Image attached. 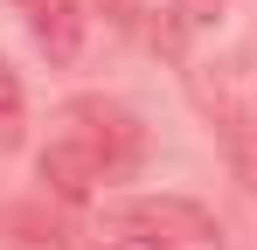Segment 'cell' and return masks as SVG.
Wrapping results in <instances>:
<instances>
[{
  "instance_id": "cell-1",
  "label": "cell",
  "mask_w": 257,
  "mask_h": 250,
  "mask_svg": "<svg viewBox=\"0 0 257 250\" xmlns=\"http://www.w3.org/2000/svg\"><path fill=\"white\" fill-rule=\"evenodd\" d=\"M139 167V118L125 104H104V97H77L56 111V132L35 153V174L49 181L56 202H84L104 181H125Z\"/></svg>"
},
{
  "instance_id": "cell-2",
  "label": "cell",
  "mask_w": 257,
  "mask_h": 250,
  "mask_svg": "<svg viewBox=\"0 0 257 250\" xmlns=\"http://www.w3.org/2000/svg\"><path fill=\"white\" fill-rule=\"evenodd\" d=\"M111 222L132 229V236H146L153 250H222V222H215L202 202H188V195H139V202H118Z\"/></svg>"
},
{
  "instance_id": "cell-3",
  "label": "cell",
  "mask_w": 257,
  "mask_h": 250,
  "mask_svg": "<svg viewBox=\"0 0 257 250\" xmlns=\"http://www.w3.org/2000/svg\"><path fill=\"white\" fill-rule=\"evenodd\" d=\"M209 104H215V125H222V139H229V153L243 174H257V83L243 63H222L209 83Z\"/></svg>"
},
{
  "instance_id": "cell-4",
  "label": "cell",
  "mask_w": 257,
  "mask_h": 250,
  "mask_svg": "<svg viewBox=\"0 0 257 250\" xmlns=\"http://www.w3.org/2000/svg\"><path fill=\"white\" fill-rule=\"evenodd\" d=\"M21 7V21H28V35H35V49H42L49 63H77L84 56V0H14Z\"/></svg>"
},
{
  "instance_id": "cell-5",
  "label": "cell",
  "mask_w": 257,
  "mask_h": 250,
  "mask_svg": "<svg viewBox=\"0 0 257 250\" xmlns=\"http://www.w3.org/2000/svg\"><path fill=\"white\" fill-rule=\"evenodd\" d=\"M7 229H21L14 236L21 250H70V229L63 222H42V208H7Z\"/></svg>"
},
{
  "instance_id": "cell-6",
  "label": "cell",
  "mask_w": 257,
  "mask_h": 250,
  "mask_svg": "<svg viewBox=\"0 0 257 250\" xmlns=\"http://www.w3.org/2000/svg\"><path fill=\"white\" fill-rule=\"evenodd\" d=\"M21 118H28V104H21V77L0 63V146H21Z\"/></svg>"
},
{
  "instance_id": "cell-7",
  "label": "cell",
  "mask_w": 257,
  "mask_h": 250,
  "mask_svg": "<svg viewBox=\"0 0 257 250\" xmlns=\"http://www.w3.org/2000/svg\"><path fill=\"white\" fill-rule=\"evenodd\" d=\"M160 0H104V14L118 21V28H146V14H153Z\"/></svg>"
},
{
  "instance_id": "cell-8",
  "label": "cell",
  "mask_w": 257,
  "mask_h": 250,
  "mask_svg": "<svg viewBox=\"0 0 257 250\" xmlns=\"http://www.w3.org/2000/svg\"><path fill=\"white\" fill-rule=\"evenodd\" d=\"M97 250H153V243L132 236V229H111V236H97Z\"/></svg>"
},
{
  "instance_id": "cell-9",
  "label": "cell",
  "mask_w": 257,
  "mask_h": 250,
  "mask_svg": "<svg viewBox=\"0 0 257 250\" xmlns=\"http://www.w3.org/2000/svg\"><path fill=\"white\" fill-rule=\"evenodd\" d=\"M174 7H181L188 21H215V14H222V0H174Z\"/></svg>"
}]
</instances>
